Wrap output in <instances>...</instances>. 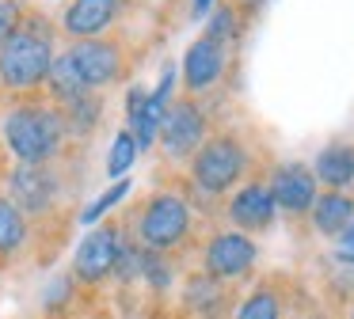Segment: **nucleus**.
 <instances>
[{"label":"nucleus","instance_id":"nucleus-1","mask_svg":"<svg viewBox=\"0 0 354 319\" xmlns=\"http://www.w3.org/2000/svg\"><path fill=\"white\" fill-rule=\"evenodd\" d=\"M4 141H8L12 156L19 164H39L46 167L50 156H57L65 141V118L50 106H16V110L4 118Z\"/></svg>","mask_w":354,"mask_h":319},{"label":"nucleus","instance_id":"nucleus-2","mask_svg":"<svg viewBox=\"0 0 354 319\" xmlns=\"http://www.w3.org/2000/svg\"><path fill=\"white\" fill-rule=\"evenodd\" d=\"M54 65V46L42 30L19 27L8 42L0 46V80L16 91L39 88Z\"/></svg>","mask_w":354,"mask_h":319},{"label":"nucleus","instance_id":"nucleus-3","mask_svg":"<svg viewBox=\"0 0 354 319\" xmlns=\"http://www.w3.org/2000/svg\"><path fill=\"white\" fill-rule=\"evenodd\" d=\"M191 228V209H187L183 197L176 194H156L149 197V205L138 217V235L145 243V251H168Z\"/></svg>","mask_w":354,"mask_h":319},{"label":"nucleus","instance_id":"nucleus-4","mask_svg":"<svg viewBox=\"0 0 354 319\" xmlns=\"http://www.w3.org/2000/svg\"><path fill=\"white\" fill-rule=\"evenodd\" d=\"M244 164H248V156L232 137H214V141H206L198 148V156H194V182H198L206 194H221V190H229L232 182L240 179Z\"/></svg>","mask_w":354,"mask_h":319},{"label":"nucleus","instance_id":"nucleus-5","mask_svg":"<svg viewBox=\"0 0 354 319\" xmlns=\"http://www.w3.org/2000/svg\"><path fill=\"white\" fill-rule=\"evenodd\" d=\"M171 80L176 72H164L160 88L156 91H130V137L138 141V148H153L160 141V126H164V114H168V95H171Z\"/></svg>","mask_w":354,"mask_h":319},{"label":"nucleus","instance_id":"nucleus-6","mask_svg":"<svg viewBox=\"0 0 354 319\" xmlns=\"http://www.w3.org/2000/svg\"><path fill=\"white\" fill-rule=\"evenodd\" d=\"M118 251H122V235L118 228L103 224V228H92V232L80 240L77 255H73V273L80 281H103L115 273L118 266Z\"/></svg>","mask_w":354,"mask_h":319},{"label":"nucleus","instance_id":"nucleus-7","mask_svg":"<svg viewBox=\"0 0 354 319\" xmlns=\"http://www.w3.org/2000/svg\"><path fill=\"white\" fill-rule=\"evenodd\" d=\"M65 57L73 61V68H77L80 84H84L88 91L111 84L118 76V68H122V53H118V46L115 42H100V38H84V42H77Z\"/></svg>","mask_w":354,"mask_h":319},{"label":"nucleus","instance_id":"nucleus-8","mask_svg":"<svg viewBox=\"0 0 354 319\" xmlns=\"http://www.w3.org/2000/svg\"><path fill=\"white\" fill-rule=\"evenodd\" d=\"M8 190H12V205L19 213H42L57 197V179L39 164H19L8 179Z\"/></svg>","mask_w":354,"mask_h":319},{"label":"nucleus","instance_id":"nucleus-9","mask_svg":"<svg viewBox=\"0 0 354 319\" xmlns=\"http://www.w3.org/2000/svg\"><path fill=\"white\" fill-rule=\"evenodd\" d=\"M255 255L259 251L244 232H221L206 247V270L209 278H240L244 270H252Z\"/></svg>","mask_w":354,"mask_h":319},{"label":"nucleus","instance_id":"nucleus-10","mask_svg":"<svg viewBox=\"0 0 354 319\" xmlns=\"http://www.w3.org/2000/svg\"><path fill=\"white\" fill-rule=\"evenodd\" d=\"M202 133H206V118L194 103H176L168 106L164 114V126H160V141L168 156H187L202 144Z\"/></svg>","mask_w":354,"mask_h":319},{"label":"nucleus","instance_id":"nucleus-11","mask_svg":"<svg viewBox=\"0 0 354 319\" xmlns=\"http://www.w3.org/2000/svg\"><path fill=\"white\" fill-rule=\"evenodd\" d=\"M270 197H274V205H282V209H290V213L313 209L316 175L308 171V167H301V164H282L274 171V179H270Z\"/></svg>","mask_w":354,"mask_h":319},{"label":"nucleus","instance_id":"nucleus-12","mask_svg":"<svg viewBox=\"0 0 354 319\" xmlns=\"http://www.w3.org/2000/svg\"><path fill=\"white\" fill-rule=\"evenodd\" d=\"M225 72V46L214 38H198L191 42V50L183 53V80L191 91H202L209 84H217Z\"/></svg>","mask_w":354,"mask_h":319},{"label":"nucleus","instance_id":"nucleus-13","mask_svg":"<svg viewBox=\"0 0 354 319\" xmlns=\"http://www.w3.org/2000/svg\"><path fill=\"white\" fill-rule=\"evenodd\" d=\"M274 197H270V186H263V182H252V186H244L236 197L229 202V217L236 228H244V232H259V228H267L270 220H274Z\"/></svg>","mask_w":354,"mask_h":319},{"label":"nucleus","instance_id":"nucleus-14","mask_svg":"<svg viewBox=\"0 0 354 319\" xmlns=\"http://www.w3.org/2000/svg\"><path fill=\"white\" fill-rule=\"evenodd\" d=\"M115 12H118V0H73V4L65 8V30H69L77 42H84V38L100 35V30L115 19Z\"/></svg>","mask_w":354,"mask_h":319},{"label":"nucleus","instance_id":"nucleus-15","mask_svg":"<svg viewBox=\"0 0 354 319\" xmlns=\"http://www.w3.org/2000/svg\"><path fill=\"white\" fill-rule=\"evenodd\" d=\"M313 220L324 235H343V228L354 220V202L343 190H331V194L313 202Z\"/></svg>","mask_w":354,"mask_h":319},{"label":"nucleus","instance_id":"nucleus-16","mask_svg":"<svg viewBox=\"0 0 354 319\" xmlns=\"http://www.w3.org/2000/svg\"><path fill=\"white\" fill-rule=\"evenodd\" d=\"M316 179L328 182V186H346V182L354 179V152L346 148V144H331V148H324L320 156H316Z\"/></svg>","mask_w":354,"mask_h":319},{"label":"nucleus","instance_id":"nucleus-17","mask_svg":"<svg viewBox=\"0 0 354 319\" xmlns=\"http://www.w3.org/2000/svg\"><path fill=\"white\" fill-rule=\"evenodd\" d=\"M46 80H50V88H54V95L62 99L65 106H69V103H77V99H84V95H88V88L80 84L77 68H73V61L65 57V53H62V57H54V65H50V76H46Z\"/></svg>","mask_w":354,"mask_h":319},{"label":"nucleus","instance_id":"nucleus-18","mask_svg":"<svg viewBox=\"0 0 354 319\" xmlns=\"http://www.w3.org/2000/svg\"><path fill=\"white\" fill-rule=\"evenodd\" d=\"M27 240V220L24 213L12 205V197H0V255L19 251Z\"/></svg>","mask_w":354,"mask_h":319},{"label":"nucleus","instance_id":"nucleus-19","mask_svg":"<svg viewBox=\"0 0 354 319\" xmlns=\"http://www.w3.org/2000/svg\"><path fill=\"white\" fill-rule=\"evenodd\" d=\"M138 160V141L130 137V129L126 133L115 137V144H111V160H107V175L111 179H122L126 171H130V164Z\"/></svg>","mask_w":354,"mask_h":319},{"label":"nucleus","instance_id":"nucleus-20","mask_svg":"<svg viewBox=\"0 0 354 319\" xmlns=\"http://www.w3.org/2000/svg\"><path fill=\"white\" fill-rule=\"evenodd\" d=\"M278 311H282L278 296L270 293V289H259V293H252L244 304H240L236 319H278Z\"/></svg>","mask_w":354,"mask_h":319},{"label":"nucleus","instance_id":"nucleus-21","mask_svg":"<svg viewBox=\"0 0 354 319\" xmlns=\"http://www.w3.org/2000/svg\"><path fill=\"white\" fill-rule=\"evenodd\" d=\"M62 118H65V126H73L77 133H88V129L95 126V118H100V103H95V95H84V99L65 106Z\"/></svg>","mask_w":354,"mask_h":319},{"label":"nucleus","instance_id":"nucleus-22","mask_svg":"<svg viewBox=\"0 0 354 319\" xmlns=\"http://www.w3.org/2000/svg\"><path fill=\"white\" fill-rule=\"evenodd\" d=\"M126 194H130V179H118L115 186L107 190V194H100V197H95V202L84 209V213H80V220H84V228H88V224H95V220H100L107 209H115V205L122 202Z\"/></svg>","mask_w":354,"mask_h":319},{"label":"nucleus","instance_id":"nucleus-23","mask_svg":"<svg viewBox=\"0 0 354 319\" xmlns=\"http://www.w3.org/2000/svg\"><path fill=\"white\" fill-rule=\"evenodd\" d=\"M236 35V19H232L229 8H221V12H214V19H209V30L206 38H214V42H225V38Z\"/></svg>","mask_w":354,"mask_h":319},{"label":"nucleus","instance_id":"nucleus-24","mask_svg":"<svg viewBox=\"0 0 354 319\" xmlns=\"http://www.w3.org/2000/svg\"><path fill=\"white\" fill-rule=\"evenodd\" d=\"M19 30V4L16 0H0V46Z\"/></svg>","mask_w":354,"mask_h":319},{"label":"nucleus","instance_id":"nucleus-25","mask_svg":"<svg viewBox=\"0 0 354 319\" xmlns=\"http://www.w3.org/2000/svg\"><path fill=\"white\" fill-rule=\"evenodd\" d=\"M335 255L343 258V262H354V220L343 228V235H339V247H335Z\"/></svg>","mask_w":354,"mask_h":319},{"label":"nucleus","instance_id":"nucleus-26","mask_svg":"<svg viewBox=\"0 0 354 319\" xmlns=\"http://www.w3.org/2000/svg\"><path fill=\"white\" fill-rule=\"evenodd\" d=\"M209 4H214V0H194L191 12H194V15H206V12H209Z\"/></svg>","mask_w":354,"mask_h":319}]
</instances>
